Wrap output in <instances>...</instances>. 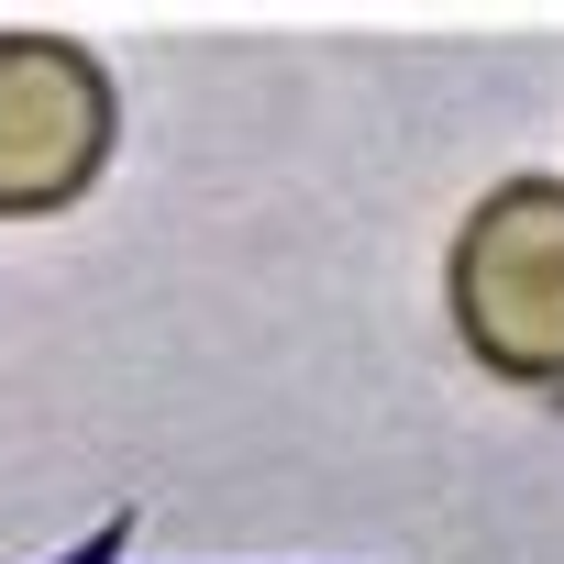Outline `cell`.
Instances as JSON below:
<instances>
[{
    "label": "cell",
    "mask_w": 564,
    "mask_h": 564,
    "mask_svg": "<svg viewBox=\"0 0 564 564\" xmlns=\"http://www.w3.org/2000/svg\"><path fill=\"white\" fill-rule=\"evenodd\" d=\"M454 344L498 388H564V177H498L443 254Z\"/></svg>",
    "instance_id": "obj_1"
},
{
    "label": "cell",
    "mask_w": 564,
    "mask_h": 564,
    "mask_svg": "<svg viewBox=\"0 0 564 564\" xmlns=\"http://www.w3.org/2000/svg\"><path fill=\"white\" fill-rule=\"evenodd\" d=\"M111 144H122V100L78 34H0V221L78 210Z\"/></svg>",
    "instance_id": "obj_2"
}]
</instances>
